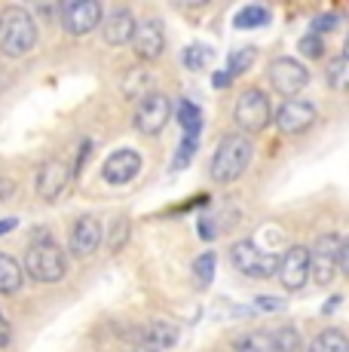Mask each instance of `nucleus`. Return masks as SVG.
Returning a JSON list of instances; mask_svg holds the SVG:
<instances>
[{"label": "nucleus", "instance_id": "f257e3e1", "mask_svg": "<svg viewBox=\"0 0 349 352\" xmlns=\"http://www.w3.org/2000/svg\"><path fill=\"white\" fill-rule=\"evenodd\" d=\"M37 46V22L25 6H3L0 10V52L10 58L28 56Z\"/></svg>", "mask_w": 349, "mask_h": 352}, {"label": "nucleus", "instance_id": "f03ea898", "mask_svg": "<svg viewBox=\"0 0 349 352\" xmlns=\"http://www.w3.org/2000/svg\"><path fill=\"white\" fill-rule=\"evenodd\" d=\"M251 141H248V135L243 132H230L221 138L218 151H214L212 157V181L214 184H233V181L239 178V175L248 168V162H251Z\"/></svg>", "mask_w": 349, "mask_h": 352}, {"label": "nucleus", "instance_id": "7ed1b4c3", "mask_svg": "<svg viewBox=\"0 0 349 352\" xmlns=\"http://www.w3.org/2000/svg\"><path fill=\"white\" fill-rule=\"evenodd\" d=\"M25 273L34 282H58L68 273V261H65V252L52 242L49 233H37L34 242L25 252Z\"/></svg>", "mask_w": 349, "mask_h": 352}, {"label": "nucleus", "instance_id": "20e7f679", "mask_svg": "<svg viewBox=\"0 0 349 352\" xmlns=\"http://www.w3.org/2000/svg\"><path fill=\"white\" fill-rule=\"evenodd\" d=\"M230 263L248 279H270L279 270V254L260 252L251 239H243L230 248Z\"/></svg>", "mask_w": 349, "mask_h": 352}, {"label": "nucleus", "instance_id": "39448f33", "mask_svg": "<svg viewBox=\"0 0 349 352\" xmlns=\"http://www.w3.org/2000/svg\"><path fill=\"white\" fill-rule=\"evenodd\" d=\"M102 19H104V10L98 0H68V3L58 6V22L74 37H83V34L95 31L102 25Z\"/></svg>", "mask_w": 349, "mask_h": 352}, {"label": "nucleus", "instance_id": "423d86ee", "mask_svg": "<svg viewBox=\"0 0 349 352\" xmlns=\"http://www.w3.org/2000/svg\"><path fill=\"white\" fill-rule=\"evenodd\" d=\"M337 254H340V236L325 233L313 242L310 248V279L315 285H331V279L337 276Z\"/></svg>", "mask_w": 349, "mask_h": 352}, {"label": "nucleus", "instance_id": "0eeeda50", "mask_svg": "<svg viewBox=\"0 0 349 352\" xmlns=\"http://www.w3.org/2000/svg\"><path fill=\"white\" fill-rule=\"evenodd\" d=\"M172 117V101L163 96V92H147L144 98L138 101V111H135V129L141 135H159L166 129Z\"/></svg>", "mask_w": 349, "mask_h": 352}, {"label": "nucleus", "instance_id": "6e6552de", "mask_svg": "<svg viewBox=\"0 0 349 352\" xmlns=\"http://www.w3.org/2000/svg\"><path fill=\"white\" fill-rule=\"evenodd\" d=\"M267 77H270L273 89L285 98L300 96V89L310 83V71H306L297 58H276V62L270 65V71H267Z\"/></svg>", "mask_w": 349, "mask_h": 352}, {"label": "nucleus", "instance_id": "1a4fd4ad", "mask_svg": "<svg viewBox=\"0 0 349 352\" xmlns=\"http://www.w3.org/2000/svg\"><path fill=\"white\" fill-rule=\"evenodd\" d=\"M236 123L243 132H264L270 123V98L260 89H245L236 101Z\"/></svg>", "mask_w": 349, "mask_h": 352}, {"label": "nucleus", "instance_id": "9d476101", "mask_svg": "<svg viewBox=\"0 0 349 352\" xmlns=\"http://www.w3.org/2000/svg\"><path fill=\"white\" fill-rule=\"evenodd\" d=\"M276 276L285 291H300L306 285V279H310V252L304 245H291L279 257Z\"/></svg>", "mask_w": 349, "mask_h": 352}, {"label": "nucleus", "instance_id": "9b49d317", "mask_svg": "<svg viewBox=\"0 0 349 352\" xmlns=\"http://www.w3.org/2000/svg\"><path fill=\"white\" fill-rule=\"evenodd\" d=\"M315 123V104L304 98H288L282 101L276 111V129L282 135H300Z\"/></svg>", "mask_w": 349, "mask_h": 352}, {"label": "nucleus", "instance_id": "f8f14e48", "mask_svg": "<svg viewBox=\"0 0 349 352\" xmlns=\"http://www.w3.org/2000/svg\"><path fill=\"white\" fill-rule=\"evenodd\" d=\"M132 52L141 58V62H153V58L163 56L166 50V34H163V25L157 19H147V22H138L135 25V34H132Z\"/></svg>", "mask_w": 349, "mask_h": 352}, {"label": "nucleus", "instance_id": "ddd939ff", "mask_svg": "<svg viewBox=\"0 0 349 352\" xmlns=\"http://www.w3.org/2000/svg\"><path fill=\"white\" fill-rule=\"evenodd\" d=\"M138 172H141V157L135 151H129V147L113 151L111 157L104 160V166H102V178L107 181V184H113V187L129 184Z\"/></svg>", "mask_w": 349, "mask_h": 352}, {"label": "nucleus", "instance_id": "4468645a", "mask_svg": "<svg viewBox=\"0 0 349 352\" xmlns=\"http://www.w3.org/2000/svg\"><path fill=\"white\" fill-rule=\"evenodd\" d=\"M68 181H71L68 162L46 160L43 166H40V172H37V196H43L46 202L56 199V196H62V190L68 187Z\"/></svg>", "mask_w": 349, "mask_h": 352}, {"label": "nucleus", "instance_id": "2eb2a0df", "mask_svg": "<svg viewBox=\"0 0 349 352\" xmlns=\"http://www.w3.org/2000/svg\"><path fill=\"white\" fill-rule=\"evenodd\" d=\"M98 245H102V224H98V218L86 214V218H80L71 230V254L89 257L98 252Z\"/></svg>", "mask_w": 349, "mask_h": 352}, {"label": "nucleus", "instance_id": "dca6fc26", "mask_svg": "<svg viewBox=\"0 0 349 352\" xmlns=\"http://www.w3.org/2000/svg\"><path fill=\"white\" fill-rule=\"evenodd\" d=\"M135 16L129 10H113L107 19H102V34L107 46H126L135 34Z\"/></svg>", "mask_w": 349, "mask_h": 352}, {"label": "nucleus", "instance_id": "f3484780", "mask_svg": "<svg viewBox=\"0 0 349 352\" xmlns=\"http://www.w3.org/2000/svg\"><path fill=\"white\" fill-rule=\"evenodd\" d=\"M22 279H25L22 263L0 252V294H16L22 288Z\"/></svg>", "mask_w": 349, "mask_h": 352}, {"label": "nucleus", "instance_id": "a211bd4d", "mask_svg": "<svg viewBox=\"0 0 349 352\" xmlns=\"http://www.w3.org/2000/svg\"><path fill=\"white\" fill-rule=\"evenodd\" d=\"M178 123H181L184 138H196L199 129H203V111H199L190 98H181L178 101Z\"/></svg>", "mask_w": 349, "mask_h": 352}, {"label": "nucleus", "instance_id": "6ab92c4d", "mask_svg": "<svg viewBox=\"0 0 349 352\" xmlns=\"http://www.w3.org/2000/svg\"><path fill=\"white\" fill-rule=\"evenodd\" d=\"M174 340H178V328L174 324H166V322H150L144 331V343H150L153 349H172Z\"/></svg>", "mask_w": 349, "mask_h": 352}, {"label": "nucleus", "instance_id": "aec40b11", "mask_svg": "<svg viewBox=\"0 0 349 352\" xmlns=\"http://www.w3.org/2000/svg\"><path fill=\"white\" fill-rule=\"evenodd\" d=\"M233 25H236L239 31H251V28H264V25H270V10L267 6H243V10L233 16Z\"/></svg>", "mask_w": 349, "mask_h": 352}, {"label": "nucleus", "instance_id": "412c9836", "mask_svg": "<svg viewBox=\"0 0 349 352\" xmlns=\"http://www.w3.org/2000/svg\"><path fill=\"white\" fill-rule=\"evenodd\" d=\"M310 352H349V340L344 331L337 328H325L319 337L310 343Z\"/></svg>", "mask_w": 349, "mask_h": 352}, {"label": "nucleus", "instance_id": "4be33fe9", "mask_svg": "<svg viewBox=\"0 0 349 352\" xmlns=\"http://www.w3.org/2000/svg\"><path fill=\"white\" fill-rule=\"evenodd\" d=\"M325 80H328V86H331L334 92H346L349 96V58H334L331 65H328V71H325Z\"/></svg>", "mask_w": 349, "mask_h": 352}, {"label": "nucleus", "instance_id": "5701e85b", "mask_svg": "<svg viewBox=\"0 0 349 352\" xmlns=\"http://www.w3.org/2000/svg\"><path fill=\"white\" fill-rule=\"evenodd\" d=\"M254 58H258V50L254 46H243V50H233L230 58H227V74H230L233 80L243 77L248 67L254 65Z\"/></svg>", "mask_w": 349, "mask_h": 352}, {"label": "nucleus", "instance_id": "b1692460", "mask_svg": "<svg viewBox=\"0 0 349 352\" xmlns=\"http://www.w3.org/2000/svg\"><path fill=\"white\" fill-rule=\"evenodd\" d=\"M236 352H279L270 331H254L236 343Z\"/></svg>", "mask_w": 349, "mask_h": 352}, {"label": "nucleus", "instance_id": "393cba45", "mask_svg": "<svg viewBox=\"0 0 349 352\" xmlns=\"http://www.w3.org/2000/svg\"><path fill=\"white\" fill-rule=\"evenodd\" d=\"M212 56H214L212 46L193 43V46H187V50L181 52V62H184V67H190V71H203V67H209Z\"/></svg>", "mask_w": 349, "mask_h": 352}, {"label": "nucleus", "instance_id": "a878e982", "mask_svg": "<svg viewBox=\"0 0 349 352\" xmlns=\"http://www.w3.org/2000/svg\"><path fill=\"white\" fill-rule=\"evenodd\" d=\"M214 263H218V257H214V252H203L193 261V279H196L199 288H209L212 279H214Z\"/></svg>", "mask_w": 349, "mask_h": 352}, {"label": "nucleus", "instance_id": "bb28decb", "mask_svg": "<svg viewBox=\"0 0 349 352\" xmlns=\"http://www.w3.org/2000/svg\"><path fill=\"white\" fill-rule=\"evenodd\" d=\"M147 86H150V74L147 71H129L126 74V80H123V96L126 98H144L147 96Z\"/></svg>", "mask_w": 349, "mask_h": 352}, {"label": "nucleus", "instance_id": "cd10ccee", "mask_svg": "<svg viewBox=\"0 0 349 352\" xmlns=\"http://www.w3.org/2000/svg\"><path fill=\"white\" fill-rule=\"evenodd\" d=\"M273 340H276L279 352H304V340H300V334L291 328V324H285L282 331H276V334H273Z\"/></svg>", "mask_w": 349, "mask_h": 352}, {"label": "nucleus", "instance_id": "c85d7f7f", "mask_svg": "<svg viewBox=\"0 0 349 352\" xmlns=\"http://www.w3.org/2000/svg\"><path fill=\"white\" fill-rule=\"evenodd\" d=\"M193 153H196V138H181V147H178V153H174V160H172V172H181V168L190 166Z\"/></svg>", "mask_w": 349, "mask_h": 352}, {"label": "nucleus", "instance_id": "c756f323", "mask_svg": "<svg viewBox=\"0 0 349 352\" xmlns=\"http://www.w3.org/2000/svg\"><path fill=\"white\" fill-rule=\"evenodd\" d=\"M300 52H304L306 58H322L325 56V43H322V37H315V34H306V37L300 40Z\"/></svg>", "mask_w": 349, "mask_h": 352}, {"label": "nucleus", "instance_id": "7c9ffc66", "mask_svg": "<svg viewBox=\"0 0 349 352\" xmlns=\"http://www.w3.org/2000/svg\"><path fill=\"white\" fill-rule=\"evenodd\" d=\"M126 239H129V218H120L117 221V233L111 236V248H113V252H117V248H123Z\"/></svg>", "mask_w": 349, "mask_h": 352}, {"label": "nucleus", "instance_id": "2f4dec72", "mask_svg": "<svg viewBox=\"0 0 349 352\" xmlns=\"http://www.w3.org/2000/svg\"><path fill=\"white\" fill-rule=\"evenodd\" d=\"M337 22H340L337 16H315V19H313V34L319 37V34L334 31V28H337Z\"/></svg>", "mask_w": 349, "mask_h": 352}, {"label": "nucleus", "instance_id": "473e14b6", "mask_svg": "<svg viewBox=\"0 0 349 352\" xmlns=\"http://www.w3.org/2000/svg\"><path fill=\"white\" fill-rule=\"evenodd\" d=\"M337 270L349 276V236L340 239V254H337Z\"/></svg>", "mask_w": 349, "mask_h": 352}, {"label": "nucleus", "instance_id": "72a5a7b5", "mask_svg": "<svg viewBox=\"0 0 349 352\" xmlns=\"http://www.w3.org/2000/svg\"><path fill=\"white\" fill-rule=\"evenodd\" d=\"M254 307H258V309H282L285 303H282L279 297H258V300H254Z\"/></svg>", "mask_w": 349, "mask_h": 352}, {"label": "nucleus", "instance_id": "f704fd0d", "mask_svg": "<svg viewBox=\"0 0 349 352\" xmlns=\"http://www.w3.org/2000/svg\"><path fill=\"white\" fill-rule=\"evenodd\" d=\"M212 83H214V89H224V86H230V83H233V77H230L227 71H218V74L212 77Z\"/></svg>", "mask_w": 349, "mask_h": 352}, {"label": "nucleus", "instance_id": "c9c22d12", "mask_svg": "<svg viewBox=\"0 0 349 352\" xmlns=\"http://www.w3.org/2000/svg\"><path fill=\"white\" fill-rule=\"evenodd\" d=\"M89 153H92V141H83L80 144V157H77V162H74V168H80L86 160H89Z\"/></svg>", "mask_w": 349, "mask_h": 352}, {"label": "nucleus", "instance_id": "e433bc0d", "mask_svg": "<svg viewBox=\"0 0 349 352\" xmlns=\"http://www.w3.org/2000/svg\"><path fill=\"white\" fill-rule=\"evenodd\" d=\"M6 343H10V324L0 316V346H6Z\"/></svg>", "mask_w": 349, "mask_h": 352}, {"label": "nucleus", "instance_id": "4c0bfd02", "mask_svg": "<svg viewBox=\"0 0 349 352\" xmlns=\"http://www.w3.org/2000/svg\"><path fill=\"white\" fill-rule=\"evenodd\" d=\"M16 227H19V221H16V218H3V221H0V236L10 233V230H16Z\"/></svg>", "mask_w": 349, "mask_h": 352}, {"label": "nucleus", "instance_id": "58836bf2", "mask_svg": "<svg viewBox=\"0 0 349 352\" xmlns=\"http://www.w3.org/2000/svg\"><path fill=\"white\" fill-rule=\"evenodd\" d=\"M337 307H340V297H331V300H328L325 307H322V313L328 316V313H334V309H337Z\"/></svg>", "mask_w": 349, "mask_h": 352}, {"label": "nucleus", "instance_id": "ea45409f", "mask_svg": "<svg viewBox=\"0 0 349 352\" xmlns=\"http://www.w3.org/2000/svg\"><path fill=\"white\" fill-rule=\"evenodd\" d=\"M344 58H349V37H346V43H344Z\"/></svg>", "mask_w": 349, "mask_h": 352}]
</instances>
